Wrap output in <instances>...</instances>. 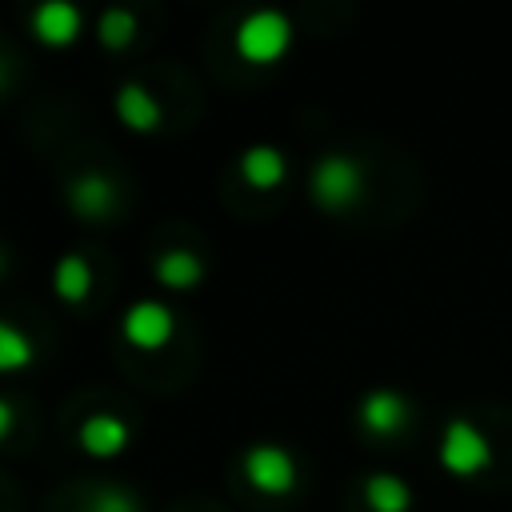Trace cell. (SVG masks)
I'll return each instance as SVG.
<instances>
[{"label":"cell","mask_w":512,"mask_h":512,"mask_svg":"<svg viewBox=\"0 0 512 512\" xmlns=\"http://www.w3.org/2000/svg\"><path fill=\"white\" fill-rule=\"evenodd\" d=\"M32 360V340L16 328V324H8V320H0V372H12V368H24Z\"/></svg>","instance_id":"2e32d148"},{"label":"cell","mask_w":512,"mask_h":512,"mask_svg":"<svg viewBox=\"0 0 512 512\" xmlns=\"http://www.w3.org/2000/svg\"><path fill=\"white\" fill-rule=\"evenodd\" d=\"M288 40H292V24H288V16L276 12V8H256V12H248V16L240 20V28H236V48H240V56L252 60V64H272V60H280L284 48H288Z\"/></svg>","instance_id":"6da1fadb"},{"label":"cell","mask_w":512,"mask_h":512,"mask_svg":"<svg viewBox=\"0 0 512 512\" xmlns=\"http://www.w3.org/2000/svg\"><path fill=\"white\" fill-rule=\"evenodd\" d=\"M4 268H8V256H4V248H0V272H4Z\"/></svg>","instance_id":"d6986e66"},{"label":"cell","mask_w":512,"mask_h":512,"mask_svg":"<svg viewBox=\"0 0 512 512\" xmlns=\"http://www.w3.org/2000/svg\"><path fill=\"white\" fill-rule=\"evenodd\" d=\"M12 416H16V412H12V404H8L4 396H0V440H4L8 432H12Z\"/></svg>","instance_id":"ac0fdd59"},{"label":"cell","mask_w":512,"mask_h":512,"mask_svg":"<svg viewBox=\"0 0 512 512\" xmlns=\"http://www.w3.org/2000/svg\"><path fill=\"white\" fill-rule=\"evenodd\" d=\"M96 32H100V44L124 48V44H132V36H136V16H132L128 8H104Z\"/></svg>","instance_id":"9a60e30c"},{"label":"cell","mask_w":512,"mask_h":512,"mask_svg":"<svg viewBox=\"0 0 512 512\" xmlns=\"http://www.w3.org/2000/svg\"><path fill=\"white\" fill-rule=\"evenodd\" d=\"M240 172H244V180H248L252 188H276V184L284 180V172H288V160H284V152L272 148V144H252V148L240 156Z\"/></svg>","instance_id":"8fae6325"},{"label":"cell","mask_w":512,"mask_h":512,"mask_svg":"<svg viewBox=\"0 0 512 512\" xmlns=\"http://www.w3.org/2000/svg\"><path fill=\"white\" fill-rule=\"evenodd\" d=\"M116 116H120L132 132H156L160 120H164V108H160V100H156L144 84L128 80V84H120V92H116Z\"/></svg>","instance_id":"9c48e42d"},{"label":"cell","mask_w":512,"mask_h":512,"mask_svg":"<svg viewBox=\"0 0 512 512\" xmlns=\"http://www.w3.org/2000/svg\"><path fill=\"white\" fill-rule=\"evenodd\" d=\"M360 424L372 436H396L408 424V400L392 388H376L360 400Z\"/></svg>","instance_id":"8992f818"},{"label":"cell","mask_w":512,"mask_h":512,"mask_svg":"<svg viewBox=\"0 0 512 512\" xmlns=\"http://www.w3.org/2000/svg\"><path fill=\"white\" fill-rule=\"evenodd\" d=\"M200 276H204V264H200V256H196L192 248H168V252L156 260V280H160L164 288L184 292V288L200 284Z\"/></svg>","instance_id":"7c38bea8"},{"label":"cell","mask_w":512,"mask_h":512,"mask_svg":"<svg viewBox=\"0 0 512 512\" xmlns=\"http://www.w3.org/2000/svg\"><path fill=\"white\" fill-rule=\"evenodd\" d=\"M364 500L372 512H408L412 492L396 472H372L364 480Z\"/></svg>","instance_id":"4fadbf2b"},{"label":"cell","mask_w":512,"mask_h":512,"mask_svg":"<svg viewBox=\"0 0 512 512\" xmlns=\"http://www.w3.org/2000/svg\"><path fill=\"white\" fill-rule=\"evenodd\" d=\"M488 460H492L488 436H484L472 420H464V416L448 420L444 440H440V464H444L448 472H456V476H472V472L488 468Z\"/></svg>","instance_id":"3957f363"},{"label":"cell","mask_w":512,"mask_h":512,"mask_svg":"<svg viewBox=\"0 0 512 512\" xmlns=\"http://www.w3.org/2000/svg\"><path fill=\"white\" fill-rule=\"evenodd\" d=\"M80 8L68 4V0H44L36 12H32V32L36 40L44 44H72L76 32H80Z\"/></svg>","instance_id":"ba28073f"},{"label":"cell","mask_w":512,"mask_h":512,"mask_svg":"<svg viewBox=\"0 0 512 512\" xmlns=\"http://www.w3.org/2000/svg\"><path fill=\"white\" fill-rule=\"evenodd\" d=\"M360 188H364V172H360V164L352 156L328 152V156L316 160V168H312V196H316L320 208L340 212V208L360 200Z\"/></svg>","instance_id":"7a4b0ae2"},{"label":"cell","mask_w":512,"mask_h":512,"mask_svg":"<svg viewBox=\"0 0 512 512\" xmlns=\"http://www.w3.org/2000/svg\"><path fill=\"white\" fill-rule=\"evenodd\" d=\"M244 476H248V484H252L256 492H264V496H284V492H292V484H296V460H292V452L280 448V444H256V448H248V456H244Z\"/></svg>","instance_id":"277c9868"},{"label":"cell","mask_w":512,"mask_h":512,"mask_svg":"<svg viewBox=\"0 0 512 512\" xmlns=\"http://www.w3.org/2000/svg\"><path fill=\"white\" fill-rule=\"evenodd\" d=\"M52 284L60 292V300H84L88 288H92V268L84 256H60L56 272H52Z\"/></svg>","instance_id":"5bb4252c"},{"label":"cell","mask_w":512,"mask_h":512,"mask_svg":"<svg viewBox=\"0 0 512 512\" xmlns=\"http://www.w3.org/2000/svg\"><path fill=\"white\" fill-rule=\"evenodd\" d=\"M120 328H124V340H128V344H136V348L148 352V348H164V344L172 340L176 320H172L168 304H160V300H136V304L124 312Z\"/></svg>","instance_id":"5b68a950"},{"label":"cell","mask_w":512,"mask_h":512,"mask_svg":"<svg viewBox=\"0 0 512 512\" xmlns=\"http://www.w3.org/2000/svg\"><path fill=\"white\" fill-rule=\"evenodd\" d=\"M128 436H132V428L120 416H108V412H96L80 424V448L88 456H116V452L128 448Z\"/></svg>","instance_id":"30bf717a"},{"label":"cell","mask_w":512,"mask_h":512,"mask_svg":"<svg viewBox=\"0 0 512 512\" xmlns=\"http://www.w3.org/2000/svg\"><path fill=\"white\" fill-rule=\"evenodd\" d=\"M84 512H140V504H136V496H132L128 488H120V484H100V488L88 492Z\"/></svg>","instance_id":"e0dca14e"},{"label":"cell","mask_w":512,"mask_h":512,"mask_svg":"<svg viewBox=\"0 0 512 512\" xmlns=\"http://www.w3.org/2000/svg\"><path fill=\"white\" fill-rule=\"evenodd\" d=\"M68 204L84 220H104L116 208V184L104 172H84L68 184Z\"/></svg>","instance_id":"52a82bcc"}]
</instances>
